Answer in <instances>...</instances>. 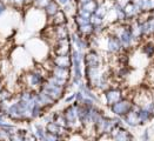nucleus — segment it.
I'll return each mask as SVG.
<instances>
[{
	"label": "nucleus",
	"instance_id": "obj_1",
	"mask_svg": "<svg viewBox=\"0 0 154 141\" xmlns=\"http://www.w3.org/2000/svg\"><path fill=\"white\" fill-rule=\"evenodd\" d=\"M133 107H134V103H132L129 100H125V99H121L120 101H118L111 106L113 113L120 116L126 115L131 109H133Z\"/></svg>",
	"mask_w": 154,
	"mask_h": 141
},
{
	"label": "nucleus",
	"instance_id": "obj_2",
	"mask_svg": "<svg viewBox=\"0 0 154 141\" xmlns=\"http://www.w3.org/2000/svg\"><path fill=\"white\" fill-rule=\"evenodd\" d=\"M44 90L52 97L54 100H58L59 98H61L63 95V86H58V85H54L52 82H48L44 86Z\"/></svg>",
	"mask_w": 154,
	"mask_h": 141
},
{
	"label": "nucleus",
	"instance_id": "obj_3",
	"mask_svg": "<svg viewBox=\"0 0 154 141\" xmlns=\"http://www.w3.org/2000/svg\"><path fill=\"white\" fill-rule=\"evenodd\" d=\"M105 95H106V101L109 106L114 105L122 99V93L120 90H109L106 92Z\"/></svg>",
	"mask_w": 154,
	"mask_h": 141
},
{
	"label": "nucleus",
	"instance_id": "obj_4",
	"mask_svg": "<svg viewBox=\"0 0 154 141\" xmlns=\"http://www.w3.org/2000/svg\"><path fill=\"white\" fill-rule=\"evenodd\" d=\"M64 115L66 116V119H67V121H68V122L73 124V122L77 120V118H79V116H78L77 105H72V106L67 107V108H66V111H65Z\"/></svg>",
	"mask_w": 154,
	"mask_h": 141
},
{
	"label": "nucleus",
	"instance_id": "obj_5",
	"mask_svg": "<svg viewBox=\"0 0 154 141\" xmlns=\"http://www.w3.org/2000/svg\"><path fill=\"white\" fill-rule=\"evenodd\" d=\"M122 46V42L120 41V39L118 38L116 35L113 37H109L108 41H107V47H108V51L111 52H118Z\"/></svg>",
	"mask_w": 154,
	"mask_h": 141
},
{
	"label": "nucleus",
	"instance_id": "obj_6",
	"mask_svg": "<svg viewBox=\"0 0 154 141\" xmlns=\"http://www.w3.org/2000/svg\"><path fill=\"white\" fill-rule=\"evenodd\" d=\"M85 61H86L87 67H99V64H100V59L95 52L88 53L85 58Z\"/></svg>",
	"mask_w": 154,
	"mask_h": 141
},
{
	"label": "nucleus",
	"instance_id": "obj_7",
	"mask_svg": "<svg viewBox=\"0 0 154 141\" xmlns=\"http://www.w3.org/2000/svg\"><path fill=\"white\" fill-rule=\"evenodd\" d=\"M59 48L55 50V53L58 55H67V53L69 52V42L67 39H63L59 41V45H58Z\"/></svg>",
	"mask_w": 154,
	"mask_h": 141
},
{
	"label": "nucleus",
	"instance_id": "obj_8",
	"mask_svg": "<svg viewBox=\"0 0 154 141\" xmlns=\"http://www.w3.org/2000/svg\"><path fill=\"white\" fill-rule=\"evenodd\" d=\"M142 53L147 58H152L154 55V41L147 40L142 46Z\"/></svg>",
	"mask_w": 154,
	"mask_h": 141
},
{
	"label": "nucleus",
	"instance_id": "obj_9",
	"mask_svg": "<svg viewBox=\"0 0 154 141\" xmlns=\"http://www.w3.org/2000/svg\"><path fill=\"white\" fill-rule=\"evenodd\" d=\"M54 64L58 67H66V68H68L71 66V59L67 55H58L54 59Z\"/></svg>",
	"mask_w": 154,
	"mask_h": 141
},
{
	"label": "nucleus",
	"instance_id": "obj_10",
	"mask_svg": "<svg viewBox=\"0 0 154 141\" xmlns=\"http://www.w3.org/2000/svg\"><path fill=\"white\" fill-rule=\"evenodd\" d=\"M53 74H54V77L58 78V79L67 80V79H68V75H69V71H68V68H66V67H58V66H57V68L54 69Z\"/></svg>",
	"mask_w": 154,
	"mask_h": 141
},
{
	"label": "nucleus",
	"instance_id": "obj_11",
	"mask_svg": "<svg viewBox=\"0 0 154 141\" xmlns=\"http://www.w3.org/2000/svg\"><path fill=\"white\" fill-rule=\"evenodd\" d=\"M98 7H99V5H98V2L94 1V0H91V1H88V2L81 5V8H82V10H85V11H87V12L92 13V14L98 10Z\"/></svg>",
	"mask_w": 154,
	"mask_h": 141
},
{
	"label": "nucleus",
	"instance_id": "obj_12",
	"mask_svg": "<svg viewBox=\"0 0 154 141\" xmlns=\"http://www.w3.org/2000/svg\"><path fill=\"white\" fill-rule=\"evenodd\" d=\"M46 130L50 132V133H53V134H59L60 130H61V126H59L54 121L53 122H48L47 126H46Z\"/></svg>",
	"mask_w": 154,
	"mask_h": 141
},
{
	"label": "nucleus",
	"instance_id": "obj_13",
	"mask_svg": "<svg viewBox=\"0 0 154 141\" xmlns=\"http://www.w3.org/2000/svg\"><path fill=\"white\" fill-rule=\"evenodd\" d=\"M53 17H54V24H57V25H63L66 21V15L63 11H58Z\"/></svg>",
	"mask_w": 154,
	"mask_h": 141
},
{
	"label": "nucleus",
	"instance_id": "obj_14",
	"mask_svg": "<svg viewBox=\"0 0 154 141\" xmlns=\"http://www.w3.org/2000/svg\"><path fill=\"white\" fill-rule=\"evenodd\" d=\"M45 10H46V13H47L48 15H54L55 13L59 11V7H58V4H57L55 1L52 0L51 2L48 4V6H47Z\"/></svg>",
	"mask_w": 154,
	"mask_h": 141
},
{
	"label": "nucleus",
	"instance_id": "obj_15",
	"mask_svg": "<svg viewBox=\"0 0 154 141\" xmlns=\"http://www.w3.org/2000/svg\"><path fill=\"white\" fill-rule=\"evenodd\" d=\"M57 37L59 40H63V39H67L68 37V31L65 26L60 25L58 28H57Z\"/></svg>",
	"mask_w": 154,
	"mask_h": 141
},
{
	"label": "nucleus",
	"instance_id": "obj_16",
	"mask_svg": "<svg viewBox=\"0 0 154 141\" xmlns=\"http://www.w3.org/2000/svg\"><path fill=\"white\" fill-rule=\"evenodd\" d=\"M54 122L58 124L61 127H66L68 121H67V119H66V116L64 114H55L54 115Z\"/></svg>",
	"mask_w": 154,
	"mask_h": 141
},
{
	"label": "nucleus",
	"instance_id": "obj_17",
	"mask_svg": "<svg viewBox=\"0 0 154 141\" xmlns=\"http://www.w3.org/2000/svg\"><path fill=\"white\" fill-rule=\"evenodd\" d=\"M79 31L82 33V34H90L94 31V25L93 24H86V25L79 26Z\"/></svg>",
	"mask_w": 154,
	"mask_h": 141
},
{
	"label": "nucleus",
	"instance_id": "obj_18",
	"mask_svg": "<svg viewBox=\"0 0 154 141\" xmlns=\"http://www.w3.org/2000/svg\"><path fill=\"white\" fill-rule=\"evenodd\" d=\"M29 82H31L32 86L40 85L42 82V78L40 77L39 74H32V75H29Z\"/></svg>",
	"mask_w": 154,
	"mask_h": 141
},
{
	"label": "nucleus",
	"instance_id": "obj_19",
	"mask_svg": "<svg viewBox=\"0 0 154 141\" xmlns=\"http://www.w3.org/2000/svg\"><path fill=\"white\" fill-rule=\"evenodd\" d=\"M75 21L79 26H82V25H86V24H90L91 23V19L90 18H85L82 15H78L75 18Z\"/></svg>",
	"mask_w": 154,
	"mask_h": 141
},
{
	"label": "nucleus",
	"instance_id": "obj_20",
	"mask_svg": "<svg viewBox=\"0 0 154 141\" xmlns=\"http://www.w3.org/2000/svg\"><path fill=\"white\" fill-rule=\"evenodd\" d=\"M51 1L52 0H34V4H35V6H37V7H40V8H46Z\"/></svg>",
	"mask_w": 154,
	"mask_h": 141
},
{
	"label": "nucleus",
	"instance_id": "obj_21",
	"mask_svg": "<svg viewBox=\"0 0 154 141\" xmlns=\"http://www.w3.org/2000/svg\"><path fill=\"white\" fill-rule=\"evenodd\" d=\"M10 97H11V94H10L8 90H0V101H5V100H7Z\"/></svg>",
	"mask_w": 154,
	"mask_h": 141
},
{
	"label": "nucleus",
	"instance_id": "obj_22",
	"mask_svg": "<svg viewBox=\"0 0 154 141\" xmlns=\"http://www.w3.org/2000/svg\"><path fill=\"white\" fill-rule=\"evenodd\" d=\"M21 100L27 101V103H32V101H33V98H32V95H31L29 93H24L23 97H21Z\"/></svg>",
	"mask_w": 154,
	"mask_h": 141
},
{
	"label": "nucleus",
	"instance_id": "obj_23",
	"mask_svg": "<svg viewBox=\"0 0 154 141\" xmlns=\"http://www.w3.org/2000/svg\"><path fill=\"white\" fill-rule=\"evenodd\" d=\"M35 128H37V133H38L39 138H40V139H45V134H44V130H42V128H41L40 126H37Z\"/></svg>",
	"mask_w": 154,
	"mask_h": 141
},
{
	"label": "nucleus",
	"instance_id": "obj_24",
	"mask_svg": "<svg viewBox=\"0 0 154 141\" xmlns=\"http://www.w3.org/2000/svg\"><path fill=\"white\" fill-rule=\"evenodd\" d=\"M5 10H6V7H5V5L0 2V15H1V14H2V13H4V12H5Z\"/></svg>",
	"mask_w": 154,
	"mask_h": 141
},
{
	"label": "nucleus",
	"instance_id": "obj_25",
	"mask_svg": "<svg viewBox=\"0 0 154 141\" xmlns=\"http://www.w3.org/2000/svg\"><path fill=\"white\" fill-rule=\"evenodd\" d=\"M78 1L82 5V4H86V2H88V1H91V0H78Z\"/></svg>",
	"mask_w": 154,
	"mask_h": 141
},
{
	"label": "nucleus",
	"instance_id": "obj_26",
	"mask_svg": "<svg viewBox=\"0 0 154 141\" xmlns=\"http://www.w3.org/2000/svg\"><path fill=\"white\" fill-rule=\"evenodd\" d=\"M25 2H31V1H34V0H24Z\"/></svg>",
	"mask_w": 154,
	"mask_h": 141
}]
</instances>
